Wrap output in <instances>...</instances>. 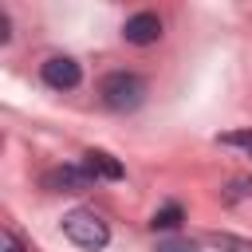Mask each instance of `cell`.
<instances>
[{
	"label": "cell",
	"mask_w": 252,
	"mask_h": 252,
	"mask_svg": "<svg viewBox=\"0 0 252 252\" xmlns=\"http://www.w3.org/2000/svg\"><path fill=\"white\" fill-rule=\"evenodd\" d=\"M154 252H201L197 244H189V240H161Z\"/></svg>",
	"instance_id": "cell-11"
},
{
	"label": "cell",
	"mask_w": 252,
	"mask_h": 252,
	"mask_svg": "<svg viewBox=\"0 0 252 252\" xmlns=\"http://www.w3.org/2000/svg\"><path fill=\"white\" fill-rule=\"evenodd\" d=\"M83 165L91 169L94 181H122V177H126L122 161H118L114 154H106V150H87V154H83Z\"/></svg>",
	"instance_id": "cell-6"
},
{
	"label": "cell",
	"mask_w": 252,
	"mask_h": 252,
	"mask_svg": "<svg viewBox=\"0 0 252 252\" xmlns=\"http://www.w3.org/2000/svg\"><path fill=\"white\" fill-rule=\"evenodd\" d=\"M0 252H24V244L16 240V232H4L0 236Z\"/></svg>",
	"instance_id": "cell-12"
},
{
	"label": "cell",
	"mask_w": 252,
	"mask_h": 252,
	"mask_svg": "<svg viewBox=\"0 0 252 252\" xmlns=\"http://www.w3.org/2000/svg\"><path fill=\"white\" fill-rule=\"evenodd\" d=\"M91 185H94V177H91V169L83 161L79 165H55V169L43 173L47 193H79V189H91Z\"/></svg>",
	"instance_id": "cell-3"
},
{
	"label": "cell",
	"mask_w": 252,
	"mask_h": 252,
	"mask_svg": "<svg viewBox=\"0 0 252 252\" xmlns=\"http://www.w3.org/2000/svg\"><path fill=\"white\" fill-rule=\"evenodd\" d=\"M217 142H220V146H232V150L252 154V126H244V130H228V134H220Z\"/></svg>",
	"instance_id": "cell-8"
},
{
	"label": "cell",
	"mask_w": 252,
	"mask_h": 252,
	"mask_svg": "<svg viewBox=\"0 0 252 252\" xmlns=\"http://www.w3.org/2000/svg\"><path fill=\"white\" fill-rule=\"evenodd\" d=\"M39 75H43V83L55 87V91H75V87L83 83V67H79L71 55H51V59H43Z\"/></svg>",
	"instance_id": "cell-4"
},
{
	"label": "cell",
	"mask_w": 252,
	"mask_h": 252,
	"mask_svg": "<svg viewBox=\"0 0 252 252\" xmlns=\"http://www.w3.org/2000/svg\"><path fill=\"white\" fill-rule=\"evenodd\" d=\"M240 197H252V177H232V181H228L224 201H240Z\"/></svg>",
	"instance_id": "cell-10"
},
{
	"label": "cell",
	"mask_w": 252,
	"mask_h": 252,
	"mask_svg": "<svg viewBox=\"0 0 252 252\" xmlns=\"http://www.w3.org/2000/svg\"><path fill=\"white\" fill-rule=\"evenodd\" d=\"M98 94L110 110L126 114V110H138L146 102V79L134 75V71H110L102 83H98Z\"/></svg>",
	"instance_id": "cell-2"
},
{
	"label": "cell",
	"mask_w": 252,
	"mask_h": 252,
	"mask_svg": "<svg viewBox=\"0 0 252 252\" xmlns=\"http://www.w3.org/2000/svg\"><path fill=\"white\" fill-rule=\"evenodd\" d=\"M181 220H185V209H181L177 201H169V205H161V209L154 213V220H150V224H154V228H177Z\"/></svg>",
	"instance_id": "cell-7"
},
{
	"label": "cell",
	"mask_w": 252,
	"mask_h": 252,
	"mask_svg": "<svg viewBox=\"0 0 252 252\" xmlns=\"http://www.w3.org/2000/svg\"><path fill=\"white\" fill-rule=\"evenodd\" d=\"M122 35H126V43H134V47L158 43V39H161V20H158V12H134V16L122 24Z\"/></svg>",
	"instance_id": "cell-5"
},
{
	"label": "cell",
	"mask_w": 252,
	"mask_h": 252,
	"mask_svg": "<svg viewBox=\"0 0 252 252\" xmlns=\"http://www.w3.org/2000/svg\"><path fill=\"white\" fill-rule=\"evenodd\" d=\"M8 28H12V24H8V12L0 8V43H8V39H12V32H8Z\"/></svg>",
	"instance_id": "cell-13"
},
{
	"label": "cell",
	"mask_w": 252,
	"mask_h": 252,
	"mask_svg": "<svg viewBox=\"0 0 252 252\" xmlns=\"http://www.w3.org/2000/svg\"><path fill=\"white\" fill-rule=\"evenodd\" d=\"M209 244H213V248H228V252H252L248 240H236V236H224V232H213Z\"/></svg>",
	"instance_id": "cell-9"
},
{
	"label": "cell",
	"mask_w": 252,
	"mask_h": 252,
	"mask_svg": "<svg viewBox=\"0 0 252 252\" xmlns=\"http://www.w3.org/2000/svg\"><path fill=\"white\" fill-rule=\"evenodd\" d=\"M63 236L83 252H98V248L110 244V228L94 209H71L63 217Z\"/></svg>",
	"instance_id": "cell-1"
}]
</instances>
